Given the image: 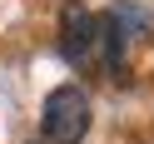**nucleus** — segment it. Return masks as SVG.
Listing matches in <instances>:
<instances>
[{"mask_svg":"<svg viewBox=\"0 0 154 144\" xmlns=\"http://www.w3.org/2000/svg\"><path fill=\"white\" fill-rule=\"evenodd\" d=\"M45 144H80L90 134V94L80 84H60L45 94Z\"/></svg>","mask_w":154,"mask_h":144,"instance_id":"nucleus-1","label":"nucleus"},{"mask_svg":"<svg viewBox=\"0 0 154 144\" xmlns=\"http://www.w3.org/2000/svg\"><path fill=\"white\" fill-rule=\"evenodd\" d=\"M60 55L75 65V70L100 65V15L70 5V10H65V20H60Z\"/></svg>","mask_w":154,"mask_h":144,"instance_id":"nucleus-2","label":"nucleus"},{"mask_svg":"<svg viewBox=\"0 0 154 144\" xmlns=\"http://www.w3.org/2000/svg\"><path fill=\"white\" fill-rule=\"evenodd\" d=\"M124 65V20L119 15H100V70H119Z\"/></svg>","mask_w":154,"mask_h":144,"instance_id":"nucleus-3","label":"nucleus"}]
</instances>
